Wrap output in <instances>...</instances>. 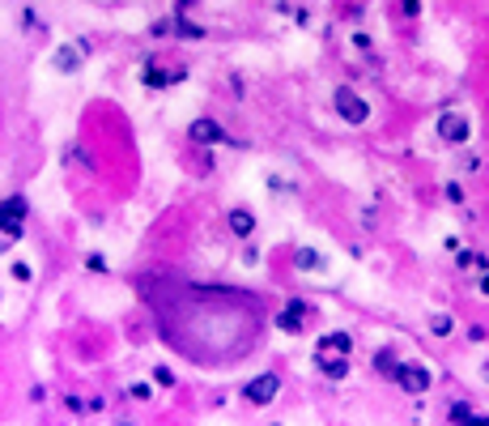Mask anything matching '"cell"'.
I'll use <instances>...</instances> for the list:
<instances>
[{
	"label": "cell",
	"mask_w": 489,
	"mask_h": 426,
	"mask_svg": "<svg viewBox=\"0 0 489 426\" xmlns=\"http://www.w3.org/2000/svg\"><path fill=\"white\" fill-rule=\"evenodd\" d=\"M22 218H26V200L22 196L0 200V235H5V239H17L22 235Z\"/></svg>",
	"instance_id": "obj_1"
},
{
	"label": "cell",
	"mask_w": 489,
	"mask_h": 426,
	"mask_svg": "<svg viewBox=\"0 0 489 426\" xmlns=\"http://www.w3.org/2000/svg\"><path fill=\"white\" fill-rule=\"evenodd\" d=\"M243 392H247V401H251V405H273V401H277V392H281V380L273 376V371H264V376H255Z\"/></svg>",
	"instance_id": "obj_2"
},
{
	"label": "cell",
	"mask_w": 489,
	"mask_h": 426,
	"mask_svg": "<svg viewBox=\"0 0 489 426\" xmlns=\"http://www.w3.org/2000/svg\"><path fill=\"white\" fill-rule=\"evenodd\" d=\"M396 384H400L404 392L421 397V392L430 388V366H421V362H409V366H400V371H396Z\"/></svg>",
	"instance_id": "obj_3"
},
{
	"label": "cell",
	"mask_w": 489,
	"mask_h": 426,
	"mask_svg": "<svg viewBox=\"0 0 489 426\" xmlns=\"http://www.w3.org/2000/svg\"><path fill=\"white\" fill-rule=\"evenodd\" d=\"M336 111H341V120L362 124V120L370 116V106H366V98H357L353 90H336Z\"/></svg>",
	"instance_id": "obj_4"
},
{
	"label": "cell",
	"mask_w": 489,
	"mask_h": 426,
	"mask_svg": "<svg viewBox=\"0 0 489 426\" xmlns=\"http://www.w3.org/2000/svg\"><path fill=\"white\" fill-rule=\"evenodd\" d=\"M439 132H443V141H451V145H460V141H468L472 137V124H468V116H443L439 120Z\"/></svg>",
	"instance_id": "obj_5"
},
{
	"label": "cell",
	"mask_w": 489,
	"mask_h": 426,
	"mask_svg": "<svg viewBox=\"0 0 489 426\" xmlns=\"http://www.w3.org/2000/svg\"><path fill=\"white\" fill-rule=\"evenodd\" d=\"M306 311H311V307H306L302 298H294V303H285V311L277 315V324H281L285 333H302V324H306Z\"/></svg>",
	"instance_id": "obj_6"
},
{
	"label": "cell",
	"mask_w": 489,
	"mask_h": 426,
	"mask_svg": "<svg viewBox=\"0 0 489 426\" xmlns=\"http://www.w3.org/2000/svg\"><path fill=\"white\" fill-rule=\"evenodd\" d=\"M315 362H319V371L328 380H345L349 376V354H315Z\"/></svg>",
	"instance_id": "obj_7"
},
{
	"label": "cell",
	"mask_w": 489,
	"mask_h": 426,
	"mask_svg": "<svg viewBox=\"0 0 489 426\" xmlns=\"http://www.w3.org/2000/svg\"><path fill=\"white\" fill-rule=\"evenodd\" d=\"M192 141L196 145H217V141H226V132H222V124H213V120H196L192 124Z\"/></svg>",
	"instance_id": "obj_8"
},
{
	"label": "cell",
	"mask_w": 489,
	"mask_h": 426,
	"mask_svg": "<svg viewBox=\"0 0 489 426\" xmlns=\"http://www.w3.org/2000/svg\"><path fill=\"white\" fill-rule=\"evenodd\" d=\"M353 350V337L349 333H328V337H319V350L315 354H349Z\"/></svg>",
	"instance_id": "obj_9"
},
{
	"label": "cell",
	"mask_w": 489,
	"mask_h": 426,
	"mask_svg": "<svg viewBox=\"0 0 489 426\" xmlns=\"http://www.w3.org/2000/svg\"><path fill=\"white\" fill-rule=\"evenodd\" d=\"M230 231H234L239 239H247V235L255 231V218H251L247 209H234V213H230Z\"/></svg>",
	"instance_id": "obj_10"
},
{
	"label": "cell",
	"mask_w": 489,
	"mask_h": 426,
	"mask_svg": "<svg viewBox=\"0 0 489 426\" xmlns=\"http://www.w3.org/2000/svg\"><path fill=\"white\" fill-rule=\"evenodd\" d=\"M374 371H378V376H392V380H396V371H400L396 350H378V354H374Z\"/></svg>",
	"instance_id": "obj_11"
},
{
	"label": "cell",
	"mask_w": 489,
	"mask_h": 426,
	"mask_svg": "<svg viewBox=\"0 0 489 426\" xmlns=\"http://www.w3.org/2000/svg\"><path fill=\"white\" fill-rule=\"evenodd\" d=\"M81 51H85V47H77V43H73V47H60L56 69H60V73H73V69H77V60H81Z\"/></svg>",
	"instance_id": "obj_12"
},
{
	"label": "cell",
	"mask_w": 489,
	"mask_h": 426,
	"mask_svg": "<svg viewBox=\"0 0 489 426\" xmlns=\"http://www.w3.org/2000/svg\"><path fill=\"white\" fill-rule=\"evenodd\" d=\"M179 77H183V73H166V69H153V64L145 69V85H171V81H179Z\"/></svg>",
	"instance_id": "obj_13"
},
{
	"label": "cell",
	"mask_w": 489,
	"mask_h": 426,
	"mask_svg": "<svg viewBox=\"0 0 489 426\" xmlns=\"http://www.w3.org/2000/svg\"><path fill=\"white\" fill-rule=\"evenodd\" d=\"M298 269H302V273H315V269H323V260H319V252H311V247H302V252H298Z\"/></svg>",
	"instance_id": "obj_14"
},
{
	"label": "cell",
	"mask_w": 489,
	"mask_h": 426,
	"mask_svg": "<svg viewBox=\"0 0 489 426\" xmlns=\"http://www.w3.org/2000/svg\"><path fill=\"white\" fill-rule=\"evenodd\" d=\"M460 264H464L468 273H485V269H489V264H485V260H481L476 252H460Z\"/></svg>",
	"instance_id": "obj_15"
},
{
	"label": "cell",
	"mask_w": 489,
	"mask_h": 426,
	"mask_svg": "<svg viewBox=\"0 0 489 426\" xmlns=\"http://www.w3.org/2000/svg\"><path fill=\"white\" fill-rule=\"evenodd\" d=\"M447 418H451V422H476V413H472L464 401H460V405H451V413H447Z\"/></svg>",
	"instance_id": "obj_16"
},
{
	"label": "cell",
	"mask_w": 489,
	"mask_h": 426,
	"mask_svg": "<svg viewBox=\"0 0 489 426\" xmlns=\"http://www.w3.org/2000/svg\"><path fill=\"white\" fill-rule=\"evenodd\" d=\"M153 376H157V384H166V388L175 384V371H166V366H157V371H153Z\"/></svg>",
	"instance_id": "obj_17"
},
{
	"label": "cell",
	"mask_w": 489,
	"mask_h": 426,
	"mask_svg": "<svg viewBox=\"0 0 489 426\" xmlns=\"http://www.w3.org/2000/svg\"><path fill=\"white\" fill-rule=\"evenodd\" d=\"M434 333H451V320L447 315H434Z\"/></svg>",
	"instance_id": "obj_18"
},
{
	"label": "cell",
	"mask_w": 489,
	"mask_h": 426,
	"mask_svg": "<svg viewBox=\"0 0 489 426\" xmlns=\"http://www.w3.org/2000/svg\"><path fill=\"white\" fill-rule=\"evenodd\" d=\"M400 9H404V13H417L421 5H417V0H400Z\"/></svg>",
	"instance_id": "obj_19"
},
{
	"label": "cell",
	"mask_w": 489,
	"mask_h": 426,
	"mask_svg": "<svg viewBox=\"0 0 489 426\" xmlns=\"http://www.w3.org/2000/svg\"><path fill=\"white\" fill-rule=\"evenodd\" d=\"M481 290H485V294H489V273H485V277H481Z\"/></svg>",
	"instance_id": "obj_20"
},
{
	"label": "cell",
	"mask_w": 489,
	"mask_h": 426,
	"mask_svg": "<svg viewBox=\"0 0 489 426\" xmlns=\"http://www.w3.org/2000/svg\"><path fill=\"white\" fill-rule=\"evenodd\" d=\"M485 380H489V362H485Z\"/></svg>",
	"instance_id": "obj_21"
}]
</instances>
